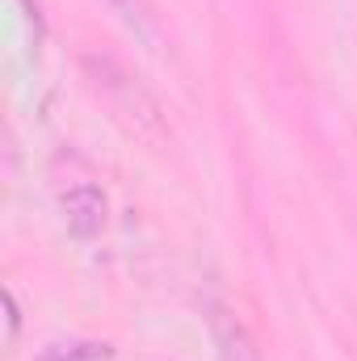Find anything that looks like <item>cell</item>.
Returning a JSON list of instances; mask_svg holds the SVG:
<instances>
[{
	"mask_svg": "<svg viewBox=\"0 0 357 361\" xmlns=\"http://www.w3.org/2000/svg\"><path fill=\"white\" fill-rule=\"evenodd\" d=\"M59 210H63V219H68V227L76 235H97L105 227V210L109 206H105V193L92 180H76V185H68L59 193Z\"/></svg>",
	"mask_w": 357,
	"mask_h": 361,
	"instance_id": "6da1fadb",
	"label": "cell"
},
{
	"mask_svg": "<svg viewBox=\"0 0 357 361\" xmlns=\"http://www.w3.org/2000/svg\"><path fill=\"white\" fill-rule=\"evenodd\" d=\"M210 332H214V341H219L223 361H261V349L253 345L248 328H244L227 307H219V302H210Z\"/></svg>",
	"mask_w": 357,
	"mask_h": 361,
	"instance_id": "7a4b0ae2",
	"label": "cell"
},
{
	"mask_svg": "<svg viewBox=\"0 0 357 361\" xmlns=\"http://www.w3.org/2000/svg\"><path fill=\"white\" fill-rule=\"evenodd\" d=\"M4 307H8V341L17 336V324H21V315H17V298L4 290Z\"/></svg>",
	"mask_w": 357,
	"mask_h": 361,
	"instance_id": "3957f363",
	"label": "cell"
},
{
	"mask_svg": "<svg viewBox=\"0 0 357 361\" xmlns=\"http://www.w3.org/2000/svg\"><path fill=\"white\" fill-rule=\"evenodd\" d=\"M114 4H122V8H126V0H114Z\"/></svg>",
	"mask_w": 357,
	"mask_h": 361,
	"instance_id": "277c9868",
	"label": "cell"
}]
</instances>
